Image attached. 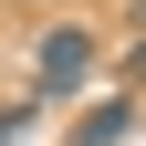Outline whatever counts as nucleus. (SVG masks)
<instances>
[{
    "label": "nucleus",
    "instance_id": "20e7f679",
    "mask_svg": "<svg viewBox=\"0 0 146 146\" xmlns=\"http://www.w3.org/2000/svg\"><path fill=\"white\" fill-rule=\"evenodd\" d=\"M136 21H146V0H136Z\"/></svg>",
    "mask_w": 146,
    "mask_h": 146
},
{
    "label": "nucleus",
    "instance_id": "f257e3e1",
    "mask_svg": "<svg viewBox=\"0 0 146 146\" xmlns=\"http://www.w3.org/2000/svg\"><path fill=\"white\" fill-rule=\"evenodd\" d=\"M84 52H94L84 31H52V42H42V84H52V94H63L73 73H84Z\"/></svg>",
    "mask_w": 146,
    "mask_h": 146
},
{
    "label": "nucleus",
    "instance_id": "7ed1b4c3",
    "mask_svg": "<svg viewBox=\"0 0 146 146\" xmlns=\"http://www.w3.org/2000/svg\"><path fill=\"white\" fill-rule=\"evenodd\" d=\"M125 84H146V42H136V52H125Z\"/></svg>",
    "mask_w": 146,
    "mask_h": 146
},
{
    "label": "nucleus",
    "instance_id": "f03ea898",
    "mask_svg": "<svg viewBox=\"0 0 146 146\" xmlns=\"http://www.w3.org/2000/svg\"><path fill=\"white\" fill-rule=\"evenodd\" d=\"M125 125H136V104H94V115L73 125V146H115V136H125Z\"/></svg>",
    "mask_w": 146,
    "mask_h": 146
}]
</instances>
